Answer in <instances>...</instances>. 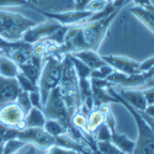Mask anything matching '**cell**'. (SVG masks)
Listing matches in <instances>:
<instances>
[{
    "instance_id": "17",
    "label": "cell",
    "mask_w": 154,
    "mask_h": 154,
    "mask_svg": "<svg viewBox=\"0 0 154 154\" xmlns=\"http://www.w3.org/2000/svg\"><path fill=\"white\" fill-rule=\"evenodd\" d=\"M106 120V115H104L101 112V110L99 107H94L88 115V122H86V133L93 137L94 132L97 130V128L105 123Z\"/></svg>"
},
{
    "instance_id": "28",
    "label": "cell",
    "mask_w": 154,
    "mask_h": 154,
    "mask_svg": "<svg viewBox=\"0 0 154 154\" xmlns=\"http://www.w3.org/2000/svg\"><path fill=\"white\" fill-rule=\"evenodd\" d=\"M113 70H115V69L106 63V64H104L102 67L91 70V73H90V79H106Z\"/></svg>"
},
{
    "instance_id": "10",
    "label": "cell",
    "mask_w": 154,
    "mask_h": 154,
    "mask_svg": "<svg viewBox=\"0 0 154 154\" xmlns=\"http://www.w3.org/2000/svg\"><path fill=\"white\" fill-rule=\"evenodd\" d=\"M109 66H111L115 70L125 73V74H138L142 73L140 70V62L128 58V57H123V56H101Z\"/></svg>"
},
{
    "instance_id": "37",
    "label": "cell",
    "mask_w": 154,
    "mask_h": 154,
    "mask_svg": "<svg viewBox=\"0 0 154 154\" xmlns=\"http://www.w3.org/2000/svg\"><path fill=\"white\" fill-rule=\"evenodd\" d=\"M132 2L137 6H140V8H146V6H148V5L152 4V0H132Z\"/></svg>"
},
{
    "instance_id": "22",
    "label": "cell",
    "mask_w": 154,
    "mask_h": 154,
    "mask_svg": "<svg viewBox=\"0 0 154 154\" xmlns=\"http://www.w3.org/2000/svg\"><path fill=\"white\" fill-rule=\"evenodd\" d=\"M43 128L53 137H58V136H62V134H68L67 127L63 123H60L59 121L53 120V119H47Z\"/></svg>"
},
{
    "instance_id": "24",
    "label": "cell",
    "mask_w": 154,
    "mask_h": 154,
    "mask_svg": "<svg viewBox=\"0 0 154 154\" xmlns=\"http://www.w3.org/2000/svg\"><path fill=\"white\" fill-rule=\"evenodd\" d=\"M96 148L100 154H126L121 149H119L113 143H111L110 140H97Z\"/></svg>"
},
{
    "instance_id": "12",
    "label": "cell",
    "mask_w": 154,
    "mask_h": 154,
    "mask_svg": "<svg viewBox=\"0 0 154 154\" xmlns=\"http://www.w3.org/2000/svg\"><path fill=\"white\" fill-rule=\"evenodd\" d=\"M113 90L116 91L127 104H130L137 111H144L147 109V101L142 90H133V89H123L119 86H113Z\"/></svg>"
},
{
    "instance_id": "11",
    "label": "cell",
    "mask_w": 154,
    "mask_h": 154,
    "mask_svg": "<svg viewBox=\"0 0 154 154\" xmlns=\"http://www.w3.org/2000/svg\"><path fill=\"white\" fill-rule=\"evenodd\" d=\"M21 89L16 78H5L0 75V107L15 102Z\"/></svg>"
},
{
    "instance_id": "16",
    "label": "cell",
    "mask_w": 154,
    "mask_h": 154,
    "mask_svg": "<svg viewBox=\"0 0 154 154\" xmlns=\"http://www.w3.org/2000/svg\"><path fill=\"white\" fill-rule=\"evenodd\" d=\"M91 97H93V102H94V107H99L102 104H119V101L116 97H113L109 91L107 89L104 88H99L91 84Z\"/></svg>"
},
{
    "instance_id": "18",
    "label": "cell",
    "mask_w": 154,
    "mask_h": 154,
    "mask_svg": "<svg viewBox=\"0 0 154 154\" xmlns=\"http://www.w3.org/2000/svg\"><path fill=\"white\" fill-rule=\"evenodd\" d=\"M110 142L113 143L119 149H121L126 154H133L134 150V140L130 139L126 134H121L117 132V130H115L111 132V139Z\"/></svg>"
},
{
    "instance_id": "15",
    "label": "cell",
    "mask_w": 154,
    "mask_h": 154,
    "mask_svg": "<svg viewBox=\"0 0 154 154\" xmlns=\"http://www.w3.org/2000/svg\"><path fill=\"white\" fill-rule=\"evenodd\" d=\"M130 11L132 15H134L140 22H143L154 33V5H153V3L146 8H140V6L134 5L131 8Z\"/></svg>"
},
{
    "instance_id": "1",
    "label": "cell",
    "mask_w": 154,
    "mask_h": 154,
    "mask_svg": "<svg viewBox=\"0 0 154 154\" xmlns=\"http://www.w3.org/2000/svg\"><path fill=\"white\" fill-rule=\"evenodd\" d=\"M57 88L64 102H66L69 112L73 116L80 109L82 96H80V90H79V80H78V76H76L74 66L70 60L69 53L63 54L62 78Z\"/></svg>"
},
{
    "instance_id": "5",
    "label": "cell",
    "mask_w": 154,
    "mask_h": 154,
    "mask_svg": "<svg viewBox=\"0 0 154 154\" xmlns=\"http://www.w3.org/2000/svg\"><path fill=\"white\" fill-rule=\"evenodd\" d=\"M43 112L47 119H53L59 121L67 127V131H69L73 127L72 125V113L69 112L66 102H64L62 95L59 94L58 88L53 89L51 91L46 104L43 106Z\"/></svg>"
},
{
    "instance_id": "34",
    "label": "cell",
    "mask_w": 154,
    "mask_h": 154,
    "mask_svg": "<svg viewBox=\"0 0 154 154\" xmlns=\"http://www.w3.org/2000/svg\"><path fill=\"white\" fill-rule=\"evenodd\" d=\"M142 93L147 101V106L154 104V88H149V89H146V90H142Z\"/></svg>"
},
{
    "instance_id": "7",
    "label": "cell",
    "mask_w": 154,
    "mask_h": 154,
    "mask_svg": "<svg viewBox=\"0 0 154 154\" xmlns=\"http://www.w3.org/2000/svg\"><path fill=\"white\" fill-rule=\"evenodd\" d=\"M17 139L26 144H32L36 148L47 150L49 147L56 144V137L51 136L45 128H25L17 134Z\"/></svg>"
},
{
    "instance_id": "9",
    "label": "cell",
    "mask_w": 154,
    "mask_h": 154,
    "mask_svg": "<svg viewBox=\"0 0 154 154\" xmlns=\"http://www.w3.org/2000/svg\"><path fill=\"white\" fill-rule=\"evenodd\" d=\"M106 80H109L111 84H113L115 86L119 88H123V89H133V88H139L144 85L148 79L146 78L144 73H138V74H125L117 70H113L107 78Z\"/></svg>"
},
{
    "instance_id": "6",
    "label": "cell",
    "mask_w": 154,
    "mask_h": 154,
    "mask_svg": "<svg viewBox=\"0 0 154 154\" xmlns=\"http://www.w3.org/2000/svg\"><path fill=\"white\" fill-rule=\"evenodd\" d=\"M38 14L45 16L47 20H53L62 26H74V25H80L86 19H89L93 12L89 10H68V11H60V12H49L43 11L40 9H35Z\"/></svg>"
},
{
    "instance_id": "39",
    "label": "cell",
    "mask_w": 154,
    "mask_h": 154,
    "mask_svg": "<svg viewBox=\"0 0 154 154\" xmlns=\"http://www.w3.org/2000/svg\"><path fill=\"white\" fill-rule=\"evenodd\" d=\"M21 154H36V147H35V146H32V144H29V146H27V148L25 149Z\"/></svg>"
},
{
    "instance_id": "25",
    "label": "cell",
    "mask_w": 154,
    "mask_h": 154,
    "mask_svg": "<svg viewBox=\"0 0 154 154\" xmlns=\"http://www.w3.org/2000/svg\"><path fill=\"white\" fill-rule=\"evenodd\" d=\"M25 146H26V143L22 142V140H20V139H17V138L9 139V140H6V142L4 143L3 154H14V153H17Z\"/></svg>"
},
{
    "instance_id": "21",
    "label": "cell",
    "mask_w": 154,
    "mask_h": 154,
    "mask_svg": "<svg viewBox=\"0 0 154 154\" xmlns=\"http://www.w3.org/2000/svg\"><path fill=\"white\" fill-rule=\"evenodd\" d=\"M19 70L26 76V78H29L36 86H38V80H40V75H41L42 69L36 67L35 64H32L29 60L27 63H23L21 66H19Z\"/></svg>"
},
{
    "instance_id": "23",
    "label": "cell",
    "mask_w": 154,
    "mask_h": 154,
    "mask_svg": "<svg viewBox=\"0 0 154 154\" xmlns=\"http://www.w3.org/2000/svg\"><path fill=\"white\" fill-rule=\"evenodd\" d=\"M70 60L74 66V69H75V73H76V76H78V80H85V79H90V73H91V69L89 68L86 64H84L80 59L75 58L73 54H70Z\"/></svg>"
},
{
    "instance_id": "38",
    "label": "cell",
    "mask_w": 154,
    "mask_h": 154,
    "mask_svg": "<svg viewBox=\"0 0 154 154\" xmlns=\"http://www.w3.org/2000/svg\"><path fill=\"white\" fill-rule=\"evenodd\" d=\"M143 73H144L146 78H147L148 80H150V79H153V78H154V62H153V64H152V67H150L148 70L143 72Z\"/></svg>"
},
{
    "instance_id": "40",
    "label": "cell",
    "mask_w": 154,
    "mask_h": 154,
    "mask_svg": "<svg viewBox=\"0 0 154 154\" xmlns=\"http://www.w3.org/2000/svg\"><path fill=\"white\" fill-rule=\"evenodd\" d=\"M3 147H4V143H0V154H3Z\"/></svg>"
},
{
    "instance_id": "13",
    "label": "cell",
    "mask_w": 154,
    "mask_h": 154,
    "mask_svg": "<svg viewBox=\"0 0 154 154\" xmlns=\"http://www.w3.org/2000/svg\"><path fill=\"white\" fill-rule=\"evenodd\" d=\"M35 9L49 12L75 10V0H37V8Z\"/></svg>"
},
{
    "instance_id": "2",
    "label": "cell",
    "mask_w": 154,
    "mask_h": 154,
    "mask_svg": "<svg viewBox=\"0 0 154 154\" xmlns=\"http://www.w3.org/2000/svg\"><path fill=\"white\" fill-rule=\"evenodd\" d=\"M107 91L113 97H116L119 104H122L127 109V111L132 115V117L134 119L138 134H137V139L134 140L133 154H154V128H152L144 121V119L140 116L139 112L134 107H132L130 104H127V102L113 90V86L107 89Z\"/></svg>"
},
{
    "instance_id": "8",
    "label": "cell",
    "mask_w": 154,
    "mask_h": 154,
    "mask_svg": "<svg viewBox=\"0 0 154 154\" xmlns=\"http://www.w3.org/2000/svg\"><path fill=\"white\" fill-rule=\"evenodd\" d=\"M60 26H62L60 23L53 20H47L46 22H42V23H36L35 26H32L23 33L22 41L29 45H35L37 42H41L46 40V38H48Z\"/></svg>"
},
{
    "instance_id": "31",
    "label": "cell",
    "mask_w": 154,
    "mask_h": 154,
    "mask_svg": "<svg viewBox=\"0 0 154 154\" xmlns=\"http://www.w3.org/2000/svg\"><path fill=\"white\" fill-rule=\"evenodd\" d=\"M29 95H30V101H31L32 107H36V109H41V110H43V105H42V100H41L40 90L31 91V93H29Z\"/></svg>"
},
{
    "instance_id": "33",
    "label": "cell",
    "mask_w": 154,
    "mask_h": 154,
    "mask_svg": "<svg viewBox=\"0 0 154 154\" xmlns=\"http://www.w3.org/2000/svg\"><path fill=\"white\" fill-rule=\"evenodd\" d=\"M46 154H79V153L75 152V150H72V149L59 147V146H52L47 149Z\"/></svg>"
},
{
    "instance_id": "14",
    "label": "cell",
    "mask_w": 154,
    "mask_h": 154,
    "mask_svg": "<svg viewBox=\"0 0 154 154\" xmlns=\"http://www.w3.org/2000/svg\"><path fill=\"white\" fill-rule=\"evenodd\" d=\"M73 54L75 58L80 59L84 64L90 68L91 70L97 69L100 67H102L104 64H106V62L102 59V57L96 52V51H91V49H83V51H78V52L70 53Z\"/></svg>"
},
{
    "instance_id": "27",
    "label": "cell",
    "mask_w": 154,
    "mask_h": 154,
    "mask_svg": "<svg viewBox=\"0 0 154 154\" xmlns=\"http://www.w3.org/2000/svg\"><path fill=\"white\" fill-rule=\"evenodd\" d=\"M16 104L22 109V111L25 112V116L26 113H29V111L32 109V105H31V101H30V95L27 91H20V94L17 95L16 97Z\"/></svg>"
},
{
    "instance_id": "3",
    "label": "cell",
    "mask_w": 154,
    "mask_h": 154,
    "mask_svg": "<svg viewBox=\"0 0 154 154\" xmlns=\"http://www.w3.org/2000/svg\"><path fill=\"white\" fill-rule=\"evenodd\" d=\"M43 60L45 63L42 66L40 80H38V90L41 94L42 105L45 106L51 91L56 89L60 82L63 70V56L51 53L47 54Z\"/></svg>"
},
{
    "instance_id": "20",
    "label": "cell",
    "mask_w": 154,
    "mask_h": 154,
    "mask_svg": "<svg viewBox=\"0 0 154 154\" xmlns=\"http://www.w3.org/2000/svg\"><path fill=\"white\" fill-rule=\"evenodd\" d=\"M19 73L17 64L8 57H0V75L5 78H16Z\"/></svg>"
},
{
    "instance_id": "29",
    "label": "cell",
    "mask_w": 154,
    "mask_h": 154,
    "mask_svg": "<svg viewBox=\"0 0 154 154\" xmlns=\"http://www.w3.org/2000/svg\"><path fill=\"white\" fill-rule=\"evenodd\" d=\"M93 136H95V142H97V140H110L111 139V131L106 126V123H102L94 132Z\"/></svg>"
},
{
    "instance_id": "32",
    "label": "cell",
    "mask_w": 154,
    "mask_h": 154,
    "mask_svg": "<svg viewBox=\"0 0 154 154\" xmlns=\"http://www.w3.org/2000/svg\"><path fill=\"white\" fill-rule=\"evenodd\" d=\"M8 6H30L27 0H0V8Z\"/></svg>"
},
{
    "instance_id": "19",
    "label": "cell",
    "mask_w": 154,
    "mask_h": 154,
    "mask_svg": "<svg viewBox=\"0 0 154 154\" xmlns=\"http://www.w3.org/2000/svg\"><path fill=\"white\" fill-rule=\"evenodd\" d=\"M46 121L47 117L43 110L36 107H32L29 111V113H26V116H25V122H26V126L29 128H43Z\"/></svg>"
},
{
    "instance_id": "4",
    "label": "cell",
    "mask_w": 154,
    "mask_h": 154,
    "mask_svg": "<svg viewBox=\"0 0 154 154\" xmlns=\"http://www.w3.org/2000/svg\"><path fill=\"white\" fill-rule=\"evenodd\" d=\"M37 22L17 12L0 10V37L6 41H20L23 33Z\"/></svg>"
},
{
    "instance_id": "30",
    "label": "cell",
    "mask_w": 154,
    "mask_h": 154,
    "mask_svg": "<svg viewBox=\"0 0 154 154\" xmlns=\"http://www.w3.org/2000/svg\"><path fill=\"white\" fill-rule=\"evenodd\" d=\"M106 6H107L106 0H90V2L86 4L85 10H89L91 12H97V11L104 10Z\"/></svg>"
},
{
    "instance_id": "35",
    "label": "cell",
    "mask_w": 154,
    "mask_h": 154,
    "mask_svg": "<svg viewBox=\"0 0 154 154\" xmlns=\"http://www.w3.org/2000/svg\"><path fill=\"white\" fill-rule=\"evenodd\" d=\"M153 62H154V56L150 57V58H148V59H146L144 62H140V70H142V72L148 70V69L152 67Z\"/></svg>"
},
{
    "instance_id": "36",
    "label": "cell",
    "mask_w": 154,
    "mask_h": 154,
    "mask_svg": "<svg viewBox=\"0 0 154 154\" xmlns=\"http://www.w3.org/2000/svg\"><path fill=\"white\" fill-rule=\"evenodd\" d=\"M139 112V115H140V116H142L143 119H144V121L152 127V128H154V117H150V116H148V115L147 113H144L143 111H138Z\"/></svg>"
},
{
    "instance_id": "26",
    "label": "cell",
    "mask_w": 154,
    "mask_h": 154,
    "mask_svg": "<svg viewBox=\"0 0 154 154\" xmlns=\"http://www.w3.org/2000/svg\"><path fill=\"white\" fill-rule=\"evenodd\" d=\"M16 80L19 83V86L22 91H27V93H31V91H35V90H38V86H36L29 78H26L20 70L16 75Z\"/></svg>"
}]
</instances>
